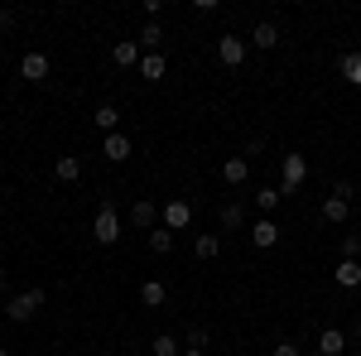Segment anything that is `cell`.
<instances>
[{
	"label": "cell",
	"instance_id": "cell-8",
	"mask_svg": "<svg viewBox=\"0 0 361 356\" xmlns=\"http://www.w3.org/2000/svg\"><path fill=\"white\" fill-rule=\"evenodd\" d=\"M102 154H106L111 164H126V159H130V135H126V130L106 135V140H102Z\"/></svg>",
	"mask_w": 361,
	"mask_h": 356
},
{
	"label": "cell",
	"instance_id": "cell-33",
	"mask_svg": "<svg viewBox=\"0 0 361 356\" xmlns=\"http://www.w3.org/2000/svg\"><path fill=\"white\" fill-rule=\"evenodd\" d=\"M357 342H361V323H357Z\"/></svg>",
	"mask_w": 361,
	"mask_h": 356
},
{
	"label": "cell",
	"instance_id": "cell-16",
	"mask_svg": "<svg viewBox=\"0 0 361 356\" xmlns=\"http://www.w3.org/2000/svg\"><path fill=\"white\" fill-rule=\"evenodd\" d=\"M92 125H97V130H106V135H116V125H121V111H116L111 102H102V106L92 111Z\"/></svg>",
	"mask_w": 361,
	"mask_h": 356
},
{
	"label": "cell",
	"instance_id": "cell-4",
	"mask_svg": "<svg viewBox=\"0 0 361 356\" xmlns=\"http://www.w3.org/2000/svg\"><path fill=\"white\" fill-rule=\"evenodd\" d=\"M159 217H164L169 231H183V226L193 221V202H183V197H169L164 207H159Z\"/></svg>",
	"mask_w": 361,
	"mask_h": 356
},
{
	"label": "cell",
	"instance_id": "cell-5",
	"mask_svg": "<svg viewBox=\"0 0 361 356\" xmlns=\"http://www.w3.org/2000/svg\"><path fill=\"white\" fill-rule=\"evenodd\" d=\"M304 178H308V159L304 154H284V197H289V192H299L304 188Z\"/></svg>",
	"mask_w": 361,
	"mask_h": 356
},
{
	"label": "cell",
	"instance_id": "cell-34",
	"mask_svg": "<svg viewBox=\"0 0 361 356\" xmlns=\"http://www.w3.org/2000/svg\"><path fill=\"white\" fill-rule=\"evenodd\" d=\"M102 356H121V352H102Z\"/></svg>",
	"mask_w": 361,
	"mask_h": 356
},
{
	"label": "cell",
	"instance_id": "cell-28",
	"mask_svg": "<svg viewBox=\"0 0 361 356\" xmlns=\"http://www.w3.org/2000/svg\"><path fill=\"white\" fill-rule=\"evenodd\" d=\"M188 347H197V352H207V328H188Z\"/></svg>",
	"mask_w": 361,
	"mask_h": 356
},
{
	"label": "cell",
	"instance_id": "cell-3",
	"mask_svg": "<svg viewBox=\"0 0 361 356\" xmlns=\"http://www.w3.org/2000/svg\"><path fill=\"white\" fill-rule=\"evenodd\" d=\"M246 49H250V39H241V34H222L217 39V58H222L226 68H241L246 63Z\"/></svg>",
	"mask_w": 361,
	"mask_h": 356
},
{
	"label": "cell",
	"instance_id": "cell-25",
	"mask_svg": "<svg viewBox=\"0 0 361 356\" xmlns=\"http://www.w3.org/2000/svg\"><path fill=\"white\" fill-rule=\"evenodd\" d=\"M337 68H342V78H347L352 87H361V54H342Z\"/></svg>",
	"mask_w": 361,
	"mask_h": 356
},
{
	"label": "cell",
	"instance_id": "cell-22",
	"mask_svg": "<svg viewBox=\"0 0 361 356\" xmlns=\"http://www.w3.org/2000/svg\"><path fill=\"white\" fill-rule=\"evenodd\" d=\"M178 352H183V347H178V337H173V332H159V337L149 342V356H178Z\"/></svg>",
	"mask_w": 361,
	"mask_h": 356
},
{
	"label": "cell",
	"instance_id": "cell-12",
	"mask_svg": "<svg viewBox=\"0 0 361 356\" xmlns=\"http://www.w3.org/2000/svg\"><path fill=\"white\" fill-rule=\"evenodd\" d=\"M250 44L255 49H279V25L275 20H260V25L250 29Z\"/></svg>",
	"mask_w": 361,
	"mask_h": 356
},
{
	"label": "cell",
	"instance_id": "cell-2",
	"mask_svg": "<svg viewBox=\"0 0 361 356\" xmlns=\"http://www.w3.org/2000/svg\"><path fill=\"white\" fill-rule=\"evenodd\" d=\"M39 303H44V289H25V294H15V299H10L5 313H10V323H29V318L39 313Z\"/></svg>",
	"mask_w": 361,
	"mask_h": 356
},
{
	"label": "cell",
	"instance_id": "cell-9",
	"mask_svg": "<svg viewBox=\"0 0 361 356\" xmlns=\"http://www.w3.org/2000/svg\"><path fill=\"white\" fill-rule=\"evenodd\" d=\"M54 178L58 183H78V178H82V159H78V154H58L54 159Z\"/></svg>",
	"mask_w": 361,
	"mask_h": 356
},
{
	"label": "cell",
	"instance_id": "cell-17",
	"mask_svg": "<svg viewBox=\"0 0 361 356\" xmlns=\"http://www.w3.org/2000/svg\"><path fill=\"white\" fill-rule=\"evenodd\" d=\"M279 202H284V192H279V188H255V212H260V217H275Z\"/></svg>",
	"mask_w": 361,
	"mask_h": 356
},
{
	"label": "cell",
	"instance_id": "cell-26",
	"mask_svg": "<svg viewBox=\"0 0 361 356\" xmlns=\"http://www.w3.org/2000/svg\"><path fill=\"white\" fill-rule=\"evenodd\" d=\"M149 250H154V255H169V250H173V231H169V226L149 231Z\"/></svg>",
	"mask_w": 361,
	"mask_h": 356
},
{
	"label": "cell",
	"instance_id": "cell-37",
	"mask_svg": "<svg viewBox=\"0 0 361 356\" xmlns=\"http://www.w3.org/2000/svg\"><path fill=\"white\" fill-rule=\"evenodd\" d=\"M0 44H5V34H0Z\"/></svg>",
	"mask_w": 361,
	"mask_h": 356
},
{
	"label": "cell",
	"instance_id": "cell-11",
	"mask_svg": "<svg viewBox=\"0 0 361 356\" xmlns=\"http://www.w3.org/2000/svg\"><path fill=\"white\" fill-rule=\"evenodd\" d=\"M111 58H116V68H140V39H121V44H116L111 49Z\"/></svg>",
	"mask_w": 361,
	"mask_h": 356
},
{
	"label": "cell",
	"instance_id": "cell-24",
	"mask_svg": "<svg viewBox=\"0 0 361 356\" xmlns=\"http://www.w3.org/2000/svg\"><path fill=\"white\" fill-rule=\"evenodd\" d=\"M159 44H164V25H159V20H149V25L140 29V49H159Z\"/></svg>",
	"mask_w": 361,
	"mask_h": 356
},
{
	"label": "cell",
	"instance_id": "cell-19",
	"mask_svg": "<svg viewBox=\"0 0 361 356\" xmlns=\"http://www.w3.org/2000/svg\"><path fill=\"white\" fill-rule=\"evenodd\" d=\"M164 73H169L164 54H145V58H140V78H145V82H159Z\"/></svg>",
	"mask_w": 361,
	"mask_h": 356
},
{
	"label": "cell",
	"instance_id": "cell-31",
	"mask_svg": "<svg viewBox=\"0 0 361 356\" xmlns=\"http://www.w3.org/2000/svg\"><path fill=\"white\" fill-rule=\"evenodd\" d=\"M10 25H15V10H0V34H5Z\"/></svg>",
	"mask_w": 361,
	"mask_h": 356
},
{
	"label": "cell",
	"instance_id": "cell-14",
	"mask_svg": "<svg viewBox=\"0 0 361 356\" xmlns=\"http://www.w3.org/2000/svg\"><path fill=\"white\" fill-rule=\"evenodd\" d=\"M347 212H352V202H342V197H333V192H328V197H323V212H318V217L328 221V226H342V221H347Z\"/></svg>",
	"mask_w": 361,
	"mask_h": 356
},
{
	"label": "cell",
	"instance_id": "cell-7",
	"mask_svg": "<svg viewBox=\"0 0 361 356\" xmlns=\"http://www.w3.org/2000/svg\"><path fill=\"white\" fill-rule=\"evenodd\" d=\"M250 241L260 250H270V246H279V221L275 217H260L255 226H250Z\"/></svg>",
	"mask_w": 361,
	"mask_h": 356
},
{
	"label": "cell",
	"instance_id": "cell-13",
	"mask_svg": "<svg viewBox=\"0 0 361 356\" xmlns=\"http://www.w3.org/2000/svg\"><path fill=\"white\" fill-rule=\"evenodd\" d=\"M140 303H145V308H164V303H169V284L145 279V284H140Z\"/></svg>",
	"mask_w": 361,
	"mask_h": 356
},
{
	"label": "cell",
	"instance_id": "cell-18",
	"mask_svg": "<svg viewBox=\"0 0 361 356\" xmlns=\"http://www.w3.org/2000/svg\"><path fill=\"white\" fill-rule=\"evenodd\" d=\"M154 217H159V207H154L149 197H140V202H130V221H135L140 231H149V226H154Z\"/></svg>",
	"mask_w": 361,
	"mask_h": 356
},
{
	"label": "cell",
	"instance_id": "cell-27",
	"mask_svg": "<svg viewBox=\"0 0 361 356\" xmlns=\"http://www.w3.org/2000/svg\"><path fill=\"white\" fill-rule=\"evenodd\" d=\"M342 260H361V231H347L342 236Z\"/></svg>",
	"mask_w": 361,
	"mask_h": 356
},
{
	"label": "cell",
	"instance_id": "cell-30",
	"mask_svg": "<svg viewBox=\"0 0 361 356\" xmlns=\"http://www.w3.org/2000/svg\"><path fill=\"white\" fill-rule=\"evenodd\" d=\"M270 356H304V347H294V342H279Z\"/></svg>",
	"mask_w": 361,
	"mask_h": 356
},
{
	"label": "cell",
	"instance_id": "cell-20",
	"mask_svg": "<svg viewBox=\"0 0 361 356\" xmlns=\"http://www.w3.org/2000/svg\"><path fill=\"white\" fill-rule=\"evenodd\" d=\"M193 255H197V260H217V255H222V236L202 231V236L193 241Z\"/></svg>",
	"mask_w": 361,
	"mask_h": 356
},
{
	"label": "cell",
	"instance_id": "cell-29",
	"mask_svg": "<svg viewBox=\"0 0 361 356\" xmlns=\"http://www.w3.org/2000/svg\"><path fill=\"white\" fill-rule=\"evenodd\" d=\"M333 197H342V202H352V197H357V188H352V183L342 178V183H333Z\"/></svg>",
	"mask_w": 361,
	"mask_h": 356
},
{
	"label": "cell",
	"instance_id": "cell-1",
	"mask_svg": "<svg viewBox=\"0 0 361 356\" xmlns=\"http://www.w3.org/2000/svg\"><path fill=\"white\" fill-rule=\"evenodd\" d=\"M92 241H97V246H116V241H121V212H116L111 202L97 207V217H92Z\"/></svg>",
	"mask_w": 361,
	"mask_h": 356
},
{
	"label": "cell",
	"instance_id": "cell-10",
	"mask_svg": "<svg viewBox=\"0 0 361 356\" xmlns=\"http://www.w3.org/2000/svg\"><path fill=\"white\" fill-rule=\"evenodd\" d=\"M222 178L231 183V188H241V183L250 178V159H246V154H231V159L222 164Z\"/></svg>",
	"mask_w": 361,
	"mask_h": 356
},
{
	"label": "cell",
	"instance_id": "cell-35",
	"mask_svg": "<svg viewBox=\"0 0 361 356\" xmlns=\"http://www.w3.org/2000/svg\"><path fill=\"white\" fill-rule=\"evenodd\" d=\"M0 284H5V270H0Z\"/></svg>",
	"mask_w": 361,
	"mask_h": 356
},
{
	"label": "cell",
	"instance_id": "cell-15",
	"mask_svg": "<svg viewBox=\"0 0 361 356\" xmlns=\"http://www.w3.org/2000/svg\"><path fill=\"white\" fill-rule=\"evenodd\" d=\"M342 352H347V337H342L337 328H323V337H318V352H313V356H342Z\"/></svg>",
	"mask_w": 361,
	"mask_h": 356
},
{
	"label": "cell",
	"instance_id": "cell-6",
	"mask_svg": "<svg viewBox=\"0 0 361 356\" xmlns=\"http://www.w3.org/2000/svg\"><path fill=\"white\" fill-rule=\"evenodd\" d=\"M49 73H54L49 54H25V63H20V78H25V82H44Z\"/></svg>",
	"mask_w": 361,
	"mask_h": 356
},
{
	"label": "cell",
	"instance_id": "cell-36",
	"mask_svg": "<svg viewBox=\"0 0 361 356\" xmlns=\"http://www.w3.org/2000/svg\"><path fill=\"white\" fill-rule=\"evenodd\" d=\"M0 356H5V342H0Z\"/></svg>",
	"mask_w": 361,
	"mask_h": 356
},
{
	"label": "cell",
	"instance_id": "cell-21",
	"mask_svg": "<svg viewBox=\"0 0 361 356\" xmlns=\"http://www.w3.org/2000/svg\"><path fill=\"white\" fill-rule=\"evenodd\" d=\"M337 284H342V289H357L361 284V260H342V265H337Z\"/></svg>",
	"mask_w": 361,
	"mask_h": 356
},
{
	"label": "cell",
	"instance_id": "cell-23",
	"mask_svg": "<svg viewBox=\"0 0 361 356\" xmlns=\"http://www.w3.org/2000/svg\"><path fill=\"white\" fill-rule=\"evenodd\" d=\"M222 226L226 231H241V226H246V207H241V202H226L222 207Z\"/></svg>",
	"mask_w": 361,
	"mask_h": 356
},
{
	"label": "cell",
	"instance_id": "cell-32",
	"mask_svg": "<svg viewBox=\"0 0 361 356\" xmlns=\"http://www.w3.org/2000/svg\"><path fill=\"white\" fill-rule=\"evenodd\" d=\"M178 356H207V352H197V347H183V352H178Z\"/></svg>",
	"mask_w": 361,
	"mask_h": 356
}]
</instances>
